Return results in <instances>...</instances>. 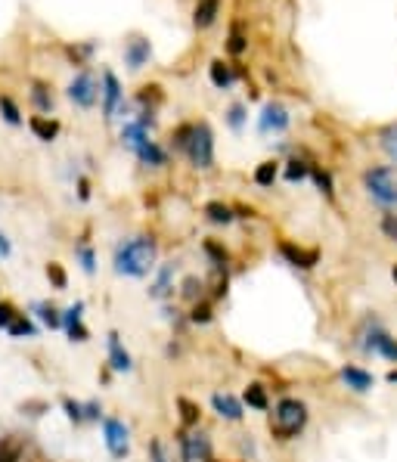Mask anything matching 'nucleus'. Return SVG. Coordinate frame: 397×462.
<instances>
[{"label": "nucleus", "mask_w": 397, "mask_h": 462, "mask_svg": "<svg viewBox=\"0 0 397 462\" xmlns=\"http://www.w3.org/2000/svg\"><path fill=\"white\" fill-rule=\"evenodd\" d=\"M155 267V242L149 236H134L115 249V270L121 277L143 279Z\"/></svg>", "instance_id": "f257e3e1"}, {"label": "nucleus", "mask_w": 397, "mask_h": 462, "mask_svg": "<svg viewBox=\"0 0 397 462\" xmlns=\"http://www.w3.org/2000/svg\"><path fill=\"white\" fill-rule=\"evenodd\" d=\"M304 425H307V406L295 397L280 400V404L273 406V413H270V431L280 440L298 438V434L304 431Z\"/></svg>", "instance_id": "f03ea898"}, {"label": "nucleus", "mask_w": 397, "mask_h": 462, "mask_svg": "<svg viewBox=\"0 0 397 462\" xmlns=\"http://www.w3.org/2000/svg\"><path fill=\"white\" fill-rule=\"evenodd\" d=\"M369 196L385 205H397V168H373L363 174Z\"/></svg>", "instance_id": "7ed1b4c3"}, {"label": "nucleus", "mask_w": 397, "mask_h": 462, "mask_svg": "<svg viewBox=\"0 0 397 462\" xmlns=\"http://www.w3.org/2000/svg\"><path fill=\"white\" fill-rule=\"evenodd\" d=\"M187 158L196 165V168H211L214 162V140H211V131L208 124H193V133H189V143H187Z\"/></svg>", "instance_id": "20e7f679"}, {"label": "nucleus", "mask_w": 397, "mask_h": 462, "mask_svg": "<svg viewBox=\"0 0 397 462\" xmlns=\"http://www.w3.org/2000/svg\"><path fill=\"white\" fill-rule=\"evenodd\" d=\"M103 438H105V447L115 459H124L130 450V431L121 419H105L103 422Z\"/></svg>", "instance_id": "39448f33"}, {"label": "nucleus", "mask_w": 397, "mask_h": 462, "mask_svg": "<svg viewBox=\"0 0 397 462\" xmlns=\"http://www.w3.org/2000/svg\"><path fill=\"white\" fill-rule=\"evenodd\" d=\"M96 97H99L96 81H94V75H87V72L75 75V81L69 84V99H71V103H78L81 109H90V106L96 103Z\"/></svg>", "instance_id": "423d86ee"}, {"label": "nucleus", "mask_w": 397, "mask_h": 462, "mask_svg": "<svg viewBox=\"0 0 397 462\" xmlns=\"http://www.w3.org/2000/svg\"><path fill=\"white\" fill-rule=\"evenodd\" d=\"M180 444H183V459H187V462H208L211 444H208V438H205L202 431L180 438Z\"/></svg>", "instance_id": "0eeeda50"}, {"label": "nucleus", "mask_w": 397, "mask_h": 462, "mask_svg": "<svg viewBox=\"0 0 397 462\" xmlns=\"http://www.w3.org/2000/svg\"><path fill=\"white\" fill-rule=\"evenodd\" d=\"M289 127V112L282 109L280 103H267L264 106V112H261V131L264 133H280V131H286Z\"/></svg>", "instance_id": "6e6552de"}, {"label": "nucleus", "mask_w": 397, "mask_h": 462, "mask_svg": "<svg viewBox=\"0 0 397 462\" xmlns=\"http://www.w3.org/2000/svg\"><path fill=\"white\" fill-rule=\"evenodd\" d=\"M211 406H214V413L221 419H227V422H239L242 419V404L233 397V394H227V391H217V394H211Z\"/></svg>", "instance_id": "1a4fd4ad"}, {"label": "nucleus", "mask_w": 397, "mask_h": 462, "mask_svg": "<svg viewBox=\"0 0 397 462\" xmlns=\"http://www.w3.org/2000/svg\"><path fill=\"white\" fill-rule=\"evenodd\" d=\"M81 313H84L81 301H78V304H71L69 311L62 313V329L69 332L71 341H87V329H84V323H81Z\"/></svg>", "instance_id": "9d476101"}, {"label": "nucleus", "mask_w": 397, "mask_h": 462, "mask_svg": "<svg viewBox=\"0 0 397 462\" xmlns=\"http://www.w3.org/2000/svg\"><path fill=\"white\" fill-rule=\"evenodd\" d=\"M103 84H105V90H103V97H105L103 112H105V118H115L118 103H121V87H118V78L112 75V72H105V75H103Z\"/></svg>", "instance_id": "9b49d317"}, {"label": "nucleus", "mask_w": 397, "mask_h": 462, "mask_svg": "<svg viewBox=\"0 0 397 462\" xmlns=\"http://www.w3.org/2000/svg\"><path fill=\"white\" fill-rule=\"evenodd\" d=\"M109 363H112V370H115V372H130V366H134V363H130V354L124 351V345L118 341L115 332L109 336Z\"/></svg>", "instance_id": "f8f14e48"}, {"label": "nucleus", "mask_w": 397, "mask_h": 462, "mask_svg": "<svg viewBox=\"0 0 397 462\" xmlns=\"http://www.w3.org/2000/svg\"><path fill=\"white\" fill-rule=\"evenodd\" d=\"M341 379H345V385L350 388V391H369L373 388V376H369L366 370H360V366H345L341 370Z\"/></svg>", "instance_id": "ddd939ff"}, {"label": "nucleus", "mask_w": 397, "mask_h": 462, "mask_svg": "<svg viewBox=\"0 0 397 462\" xmlns=\"http://www.w3.org/2000/svg\"><path fill=\"white\" fill-rule=\"evenodd\" d=\"M121 143L128 146V149L140 152L143 146L149 143V140H146V127H143L140 122H130V124H124V131H121Z\"/></svg>", "instance_id": "4468645a"}, {"label": "nucleus", "mask_w": 397, "mask_h": 462, "mask_svg": "<svg viewBox=\"0 0 397 462\" xmlns=\"http://www.w3.org/2000/svg\"><path fill=\"white\" fill-rule=\"evenodd\" d=\"M282 258L289 261V264H295V267H301V270H310V267L316 264V251H304V249H298V245H282Z\"/></svg>", "instance_id": "2eb2a0df"}, {"label": "nucleus", "mask_w": 397, "mask_h": 462, "mask_svg": "<svg viewBox=\"0 0 397 462\" xmlns=\"http://www.w3.org/2000/svg\"><path fill=\"white\" fill-rule=\"evenodd\" d=\"M217 10H221V0H198V3H196V16H193L198 28H208V25L217 19Z\"/></svg>", "instance_id": "dca6fc26"}, {"label": "nucleus", "mask_w": 397, "mask_h": 462, "mask_svg": "<svg viewBox=\"0 0 397 462\" xmlns=\"http://www.w3.org/2000/svg\"><path fill=\"white\" fill-rule=\"evenodd\" d=\"M31 131H35V137L37 140H56V133H59V122H53V118H44V115H35L31 118Z\"/></svg>", "instance_id": "f3484780"}, {"label": "nucleus", "mask_w": 397, "mask_h": 462, "mask_svg": "<svg viewBox=\"0 0 397 462\" xmlns=\"http://www.w3.org/2000/svg\"><path fill=\"white\" fill-rule=\"evenodd\" d=\"M124 56H128L130 69H143V63L149 59V41H130L128 50H124Z\"/></svg>", "instance_id": "a211bd4d"}, {"label": "nucleus", "mask_w": 397, "mask_h": 462, "mask_svg": "<svg viewBox=\"0 0 397 462\" xmlns=\"http://www.w3.org/2000/svg\"><path fill=\"white\" fill-rule=\"evenodd\" d=\"M35 311H37V317H41V323L47 326V329H62V313H59L53 304L41 301V304H35Z\"/></svg>", "instance_id": "6ab92c4d"}, {"label": "nucleus", "mask_w": 397, "mask_h": 462, "mask_svg": "<svg viewBox=\"0 0 397 462\" xmlns=\"http://www.w3.org/2000/svg\"><path fill=\"white\" fill-rule=\"evenodd\" d=\"M137 156H140V162H143V165H152V168H162V165L168 162V156H164V152L158 149V146L152 143V140H149L146 146H143L140 152H137Z\"/></svg>", "instance_id": "aec40b11"}, {"label": "nucleus", "mask_w": 397, "mask_h": 462, "mask_svg": "<svg viewBox=\"0 0 397 462\" xmlns=\"http://www.w3.org/2000/svg\"><path fill=\"white\" fill-rule=\"evenodd\" d=\"M246 404L251 410H270V400H267V391L261 385H248L246 388Z\"/></svg>", "instance_id": "412c9836"}, {"label": "nucleus", "mask_w": 397, "mask_h": 462, "mask_svg": "<svg viewBox=\"0 0 397 462\" xmlns=\"http://www.w3.org/2000/svg\"><path fill=\"white\" fill-rule=\"evenodd\" d=\"M276 174H280V165H276V162H264V165H257V171H255V183H257V186H273Z\"/></svg>", "instance_id": "4be33fe9"}, {"label": "nucleus", "mask_w": 397, "mask_h": 462, "mask_svg": "<svg viewBox=\"0 0 397 462\" xmlns=\"http://www.w3.org/2000/svg\"><path fill=\"white\" fill-rule=\"evenodd\" d=\"M171 277H174V267L164 264L162 273H158V279H155V286H152V298H164V295L171 292Z\"/></svg>", "instance_id": "5701e85b"}, {"label": "nucleus", "mask_w": 397, "mask_h": 462, "mask_svg": "<svg viewBox=\"0 0 397 462\" xmlns=\"http://www.w3.org/2000/svg\"><path fill=\"white\" fill-rule=\"evenodd\" d=\"M6 332H10L12 338H31V336H35V326H31V320L25 317V313H19V317L10 323V329H6Z\"/></svg>", "instance_id": "b1692460"}, {"label": "nucleus", "mask_w": 397, "mask_h": 462, "mask_svg": "<svg viewBox=\"0 0 397 462\" xmlns=\"http://www.w3.org/2000/svg\"><path fill=\"white\" fill-rule=\"evenodd\" d=\"M205 214H208V220H214V224H230V220H233V208H227V205H221V202L205 205Z\"/></svg>", "instance_id": "393cba45"}, {"label": "nucleus", "mask_w": 397, "mask_h": 462, "mask_svg": "<svg viewBox=\"0 0 397 462\" xmlns=\"http://www.w3.org/2000/svg\"><path fill=\"white\" fill-rule=\"evenodd\" d=\"M375 354H382L385 360L397 363V338H391L388 332H382V336H379V345H375Z\"/></svg>", "instance_id": "a878e982"}, {"label": "nucleus", "mask_w": 397, "mask_h": 462, "mask_svg": "<svg viewBox=\"0 0 397 462\" xmlns=\"http://www.w3.org/2000/svg\"><path fill=\"white\" fill-rule=\"evenodd\" d=\"M211 81H214V87H230V84H233V72H230V65L211 63Z\"/></svg>", "instance_id": "bb28decb"}, {"label": "nucleus", "mask_w": 397, "mask_h": 462, "mask_svg": "<svg viewBox=\"0 0 397 462\" xmlns=\"http://www.w3.org/2000/svg\"><path fill=\"white\" fill-rule=\"evenodd\" d=\"M0 112H3V118H6L10 124H19V122H22V115H19V106L12 103L10 97H0Z\"/></svg>", "instance_id": "cd10ccee"}, {"label": "nucleus", "mask_w": 397, "mask_h": 462, "mask_svg": "<svg viewBox=\"0 0 397 462\" xmlns=\"http://www.w3.org/2000/svg\"><path fill=\"white\" fill-rule=\"evenodd\" d=\"M310 174V168L304 162H298V158H292V162H289V168H286V180L289 183H295V180H304Z\"/></svg>", "instance_id": "c85d7f7f"}, {"label": "nucleus", "mask_w": 397, "mask_h": 462, "mask_svg": "<svg viewBox=\"0 0 397 462\" xmlns=\"http://www.w3.org/2000/svg\"><path fill=\"white\" fill-rule=\"evenodd\" d=\"M31 99L37 103V109H41V112H50V109H53V97H50L47 90H44L41 84H35V93H31Z\"/></svg>", "instance_id": "c756f323"}, {"label": "nucleus", "mask_w": 397, "mask_h": 462, "mask_svg": "<svg viewBox=\"0 0 397 462\" xmlns=\"http://www.w3.org/2000/svg\"><path fill=\"white\" fill-rule=\"evenodd\" d=\"M382 146H385V152L397 162V127H388V131L382 133Z\"/></svg>", "instance_id": "7c9ffc66"}, {"label": "nucleus", "mask_w": 397, "mask_h": 462, "mask_svg": "<svg viewBox=\"0 0 397 462\" xmlns=\"http://www.w3.org/2000/svg\"><path fill=\"white\" fill-rule=\"evenodd\" d=\"M16 307L10 304V301H0V329H10V323L16 320Z\"/></svg>", "instance_id": "2f4dec72"}, {"label": "nucleus", "mask_w": 397, "mask_h": 462, "mask_svg": "<svg viewBox=\"0 0 397 462\" xmlns=\"http://www.w3.org/2000/svg\"><path fill=\"white\" fill-rule=\"evenodd\" d=\"M230 53H236V56H239L242 50H246V38H242V28L239 25H233V31H230Z\"/></svg>", "instance_id": "473e14b6"}, {"label": "nucleus", "mask_w": 397, "mask_h": 462, "mask_svg": "<svg viewBox=\"0 0 397 462\" xmlns=\"http://www.w3.org/2000/svg\"><path fill=\"white\" fill-rule=\"evenodd\" d=\"M19 453H22V447H19L16 440H10V444L0 447V462H16Z\"/></svg>", "instance_id": "72a5a7b5"}, {"label": "nucleus", "mask_w": 397, "mask_h": 462, "mask_svg": "<svg viewBox=\"0 0 397 462\" xmlns=\"http://www.w3.org/2000/svg\"><path fill=\"white\" fill-rule=\"evenodd\" d=\"M65 413H69V419L75 422V425H81V422H84V404H75V400H65Z\"/></svg>", "instance_id": "f704fd0d"}, {"label": "nucleus", "mask_w": 397, "mask_h": 462, "mask_svg": "<svg viewBox=\"0 0 397 462\" xmlns=\"http://www.w3.org/2000/svg\"><path fill=\"white\" fill-rule=\"evenodd\" d=\"M189 320H193V323H208V320H211V304H205V301H202V304H196L193 313H189Z\"/></svg>", "instance_id": "c9c22d12"}, {"label": "nucleus", "mask_w": 397, "mask_h": 462, "mask_svg": "<svg viewBox=\"0 0 397 462\" xmlns=\"http://www.w3.org/2000/svg\"><path fill=\"white\" fill-rule=\"evenodd\" d=\"M198 295H202V283H198L196 277H189L187 283H183V298H189V301H196Z\"/></svg>", "instance_id": "e433bc0d"}, {"label": "nucleus", "mask_w": 397, "mask_h": 462, "mask_svg": "<svg viewBox=\"0 0 397 462\" xmlns=\"http://www.w3.org/2000/svg\"><path fill=\"white\" fill-rule=\"evenodd\" d=\"M382 233H385L391 242H397V214H385V220H382Z\"/></svg>", "instance_id": "4c0bfd02"}, {"label": "nucleus", "mask_w": 397, "mask_h": 462, "mask_svg": "<svg viewBox=\"0 0 397 462\" xmlns=\"http://www.w3.org/2000/svg\"><path fill=\"white\" fill-rule=\"evenodd\" d=\"M314 180H316V186H320V190L326 192V196H332V177H329L326 171L316 168V171H314Z\"/></svg>", "instance_id": "58836bf2"}, {"label": "nucleus", "mask_w": 397, "mask_h": 462, "mask_svg": "<svg viewBox=\"0 0 397 462\" xmlns=\"http://www.w3.org/2000/svg\"><path fill=\"white\" fill-rule=\"evenodd\" d=\"M47 277L56 283V289H65V273H62V267H59V264H50L47 267Z\"/></svg>", "instance_id": "ea45409f"}, {"label": "nucleus", "mask_w": 397, "mask_h": 462, "mask_svg": "<svg viewBox=\"0 0 397 462\" xmlns=\"http://www.w3.org/2000/svg\"><path fill=\"white\" fill-rule=\"evenodd\" d=\"M242 118H246V109H242V106H233V109H230V127H236V131H239Z\"/></svg>", "instance_id": "a19ab883"}, {"label": "nucleus", "mask_w": 397, "mask_h": 462, "mask_svg": "<svg viewBox=\"0 0 397 462\" xmlns=\"http://www.w3.org/2000/svg\"><path fill=\"white\" fill-rule=\"evenodd\" d=\"M78 254H81L84 273H94V251H90V249H78Z\"/></svg>", "instance_id": "79ce46f5"}, {"label": "nucleus", "mask_w": 397, "mask_h": 462, "mask_svg": "<svg viewBox=\"0 0 397 462\" xmlns=\"http://www.w3.org/2000/svg\"><path fill=\"white\" fill-rule=\"evenodd\" d=\"M180 410H183V419H187V425H193V422H198V416H196V406H193V404L180 400Z\"/></svg>", "instance_id": "37998d69"}, {"label": "nucleus", "mask_w": 397, "mask_h": 462, "mask_svg": "<svg viewBox=\"0 0 397 462\" xmlns=\"http://www.w3.org/2000/svg\"><path fill=\"white\" fill-rule=\"evenodd\" d=\"M10 251H12V245H10V239L3 236V233H0V261L3 258H10Z\"/></svg>", "instance_id": "c03bdc74"}, {"label": "nucleus", "mask_w": 397, "mask_h": 462, "mask_svg": "<svg viewBox=\"0 0 397 462\" xmlns=\"http://www.w3.org/2000/svg\"><path fill=\"white\" fill-rule=\"evenodd\" d=\"M84 419H99V404H84Z\"/></svg>", "instance_id": "a18cd8bd"}, {"label": "nucleus", "mask_w": 397, "mask_h": 462, "mask_svg": "<svg viewBox=\"0 0 397 462\" xmlns=\"http://www.w3.org/2000/svg\"><path fill=\"white\" fill-rule=\"evenodd\" d=\"M152 462H168V459H164V453H162V444H158V440H155V444H152Z\"/></svg>", "instance_id": "49530a36"}, {"label": "nucleus", "mask_w": 397, "mask_h": 462, "mask_svg": "<svg viewBox=\"0 0 397 462\" xmlns=\"http://www.w3.org/2000/svg\"><path fill=\"white\" fill-rule=\"evenodd\" d=\"M388 381H397V370H394V372H388Z\"/></svg>", "instance_id": "de8ad7c7"}, {"label": "nucleus", "mask_w": 397, "mask_h": 462, "mask_svg": "<svg viewBox=\"0 0 397 462\" xmlns=\"http://www.w3.org/2000/svg\"><path fill=\"white\" fill-rule=\"evenodd\" d=\"M391 277H394V283H397V264H394V270H391Z\"/></svg>", "instance_id": "09e8293b"}]
</instances>
